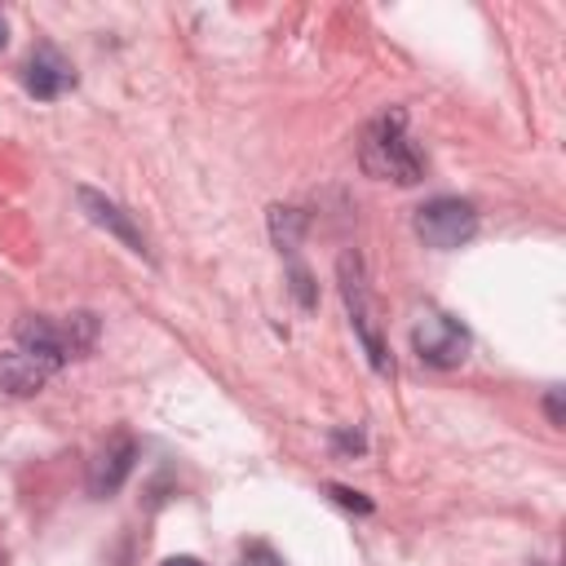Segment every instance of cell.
<instances>
[{
	"mask_svg": "<svg viewBox=\"0 0 566 566\" xmlns=\"http://www.w3.org/2000/svg\"><path fill=\"white\" fill-rule=\"evenodd\" d=\"M358 164L367 177L376 181H394V186H416L424 177V155L407 133V115L402 111H385L363 128L358 142Z\"/></svg>",
	"mask_w": 566,
	"mask_h": 566,
	"instance_id": "obj_1",
	"label": "cell"
},
{
	"mask_svg": "<svg viewBox=\"0 0 566 566\" xmlns=\"http://www.w3.org/2000/svg\"><path fill=\"white\" fill-rule=\"evenodd\" d=\"M13 336H18V349H31V354L53 358V363L62 367L66 358H75V354H88V349H93V340H97V318H93L88 310L66 314V318L22 314V318H18V327H13Z\"/></svg>",
	"mask_w": 566,
	"mask_h": 566,
	"instance_id": "obj_2",
	"label": "cell"
},
{
	"mask_svg": "<svg viewBox=\"0 0 566 566\" xmlns=\"http://www.w3.org/2000/svg\"><path fill=\"white\" fill-rule=\"evenodd\" d=\"M336 274H340V296H345L349 323H354V332H358V340H363V349H367L371 367H376V371H394V358H389V349H385V340H380L376 305H371V292H367L363 256H358V252H345V256H340V265H336Z\"/></svg>",
	"mask_w": 566,
	"mask_h": 566,
	"instance_id": "obj_3",
	"label": "cell"
},
{
	"mask_svg": "<svg viewBox=\"0 0 566 566\" xmlns=\"http://www.w3.org/2000/svg\"><path fill=\"white\" fill-rule=\"evenodd\" d=\"M411 349L424 367H460L469 358V332L438 305H424L411 327Z\"/></svg>",
	"mask_w": 566,
	"mask_h": 566,
	"instance_id": "obj_4",
	"label": "cell"
},
{
	"mask_svg": "<svg viewBox=\"0 0 566 566\" xmlns=\"http://www.w3.org/2000/svg\"><path fill=\"white\" fill-rule=\"evenodd\" d=\"M416 234L438 248V252H451V248H464L473 234H478V208L469 199H455V195H438L429 203L416 208Z\"/></svg>",
	"mask_w": 566,
	"mask_h": 566,
	"instance_id": "obj_5",
	"label": "cell"
},
{
	"mask_svg": "<svg viewBox=\"0 0 566 566\" xmlns=\"http://www.w3.org/2000/svg\"><path fill=\"white\" fill-rule=\"evenodd\" d=\"M75 199H80V212L93 221V226H102L106 234H115L128 252H137V256H146L150 261V248H146V234L137 230V221L115 203V199H106L102 190H93V186H80L75 190Z\"/></svg>",
	"mask_w": 566,
	"mask_h": 566,
	"instance_id": "obj_6",
	"label": "cell"
},
{
	"mask_svg": "<svg viewBox=\"0 0 566 566\" xmlns=\"http://www.w3.org/2000/svg\"><path fill=\"white\" fill-rule=\"evenodd\" d=\"M22 84H27V93L35 102H53L66 88H75V66L53 44H40V49H31V57L22 66Z\"/></svg>",
	"mask_w": 566,
	"mask_h": 566,
	"instance_id": "obj_7",
	"label": "cell"
},
{
	"mask_svg": "<svg viewBox=\"0 0 566 566\" xmlns=\"http://www.w3.org/2000/svg\"><path fill=\"white\" fill-rule=\"evenodd\" d=\"M133 460H137V442L128 433H111L97 455L88 460V491L102 500V495H115L124 486V478L133 473Z\"/></svg>",
	"mask_w": 566,
	"mask_h": 566,
	"instance_id": "obj_8",
	"label": "cell"
},
{
	"mask_svg": "<svg viewBox=\"0 0 566 566\" xmlns=\"http://www.w3.org/2000/svg\"><path fill=\"white\" fill-rule=\"evenodd\" d=\"M53 371H57V363L40 358L31 349L0 354V389H9V394H40L53 380Z\"/></svg>",
	"mask_w": 566,
	"mask_h": 566,
	"instance_id": "obj_9",
	"label": "cell"
},
{
	"mask_svg": "<svg viewBox=\"0 0 566 566\" xmlns=\"http://www.w3.org/2000/svg\"><path fill=\"white\" fill-rule=\"evenodd\" d=\"M270 230H274V243L279 252H292L301 243V230H305V217L296 208H270Z\"/></svg>",
	"mask_w": 566,
	"mask_h": 566,
	"instance_id": "obj_10",
	"label": "cell"
},
{
	"mask_svg": "<svg viewBox=\"0 0 566 566\" xmlns=\"http://www.w3.org/2000/svg\"><path fill=\"white\" fill-rule=\"evenodd\" d=\"M327 495L340 504V509H354V513H371V500L363 495V491H349V486H340V482H332L327 486Z\"/></svg>",
	"mask_w": 566,
	"mask_h": 566,
	"instance_id": "obj_11",
	"label": "cell"
},
{
	"mask_svg": "<svg viewBox=\"0 0 566 566\" xmlns=\"http://www.w3.org/2000/svg\"><path fill=\"white\" fill-rule=\"evenodd\" d=\"M239 566H283V557H279L270 544H252V548L239 557Z\"/></svg>",
	"mask_w": 566,
	"mask_h": 566,
	"instance_id": "obj_12",
	"label": "cell"
},
{
	"mask_svg": "<svg viewBox=\"0 0 566 566\" xmlns=\"http://www.w3.org/2000/svg\"><path fill=\"white\" fill-rule=\"evenodd\" d=\"M292 292L301 296V305H314V287H310V274H305L301 265L292 270Z\"/></svg>",
	"mask_w": 566,
	"mask_h": 566,
	"instance_id": "obj_13",
	"label": "cell"
},
{
	"mask_svg": "<svg viewBox=\"0 0 566 566\" xmlns=\"http://www.w3.org/2000/svg\"><path fill=\"white\" fill-rule=\"evenodd\" d=\"M544 411H548V424H562V389H548Z\"/></svg>",
	"mask_w": 566,
	"mask_h": 566,
	"instance_id": "obj_14",
	"label": "cell"
},
{
	"mask_svg": "<svg viewBox=\"0 0 566 566\" xmlns=\"http://www.w3.org/2000/svg\"><path fill=\"white\" fill-rule=\"evenodd\" d=\"M336 447H345V451H363V433H358V429H354V433L340 429V433H336Z\"/></svg>",
	"mask_w": 566,
	"mask_h": 566,
	"instance_id": "obj_15",
	"label": "cell"
},
{
	"mask_svg": "<svg viewBox=\"0 0 566 566\" xmlns=\"http://www.w3.org/2000/svg\"><path fill=\"white\" fill-rule=\"evenodd\" d=\"M159 566H203L199 557H168V562H159Z\"/></svg>",
	"mask_w": 566,
	"mask_h": 566,
	"instance_id": "obj_16",
	"label": "cell"
},
{
	"mask_svg": "<svg viewBox=\"0 0 566 566\" xmlns=\"http://www.w3.org/2000/svg\"><path fill=\"white\" fill-rule=\"evenodd\" d=\"M9 44V22H4V13H0V49Z\"/></svg>",
	"mask_w": 566,
	"mask_h": 566,
	"instance_id": "obj_17",
	"label": "cell"
},
{
	"mask_svg": "<svg viewBox=\"0 0 566 566\" xmlns=\"http://www.w3.org/2000/svg\"><path fill=\"white\" fill-rule=\"evenodd\" d=\"M0 566H4V557H0Z\"/></svg>",
	"mask_w": 566,
	"mask_h": 566,
	"instance_id": "obj_18",
	"label": "cell"
}]
</instances>
